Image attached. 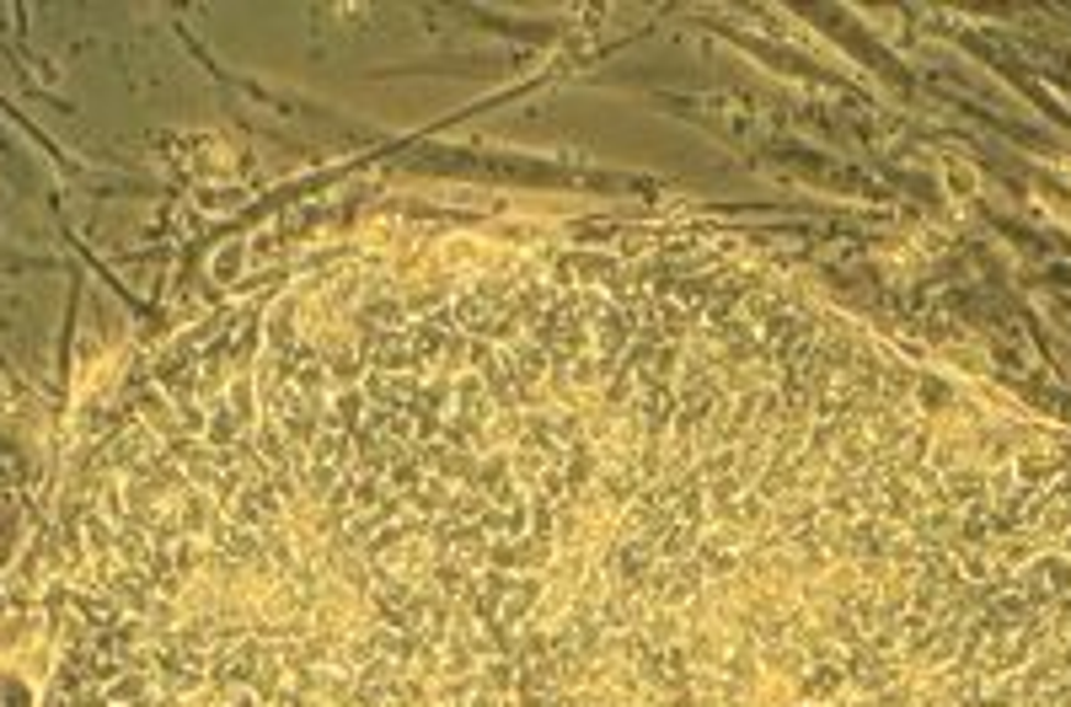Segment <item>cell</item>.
<instances>
[{
	"instance_id": "cell-1",
	"label": "cell",
	"mask_w": 1071,
	"mask_h": 707,
	"mask_svg": "<svg viewBox=\"0 0 1071 707\" xmlns=\"http://www.w3.org/2000/svg\"><path fill=\"white\" fill-rule=\"evenodd\" d=\"M1050 440L697 236H450L182 333L54 707H1071Z\"/></svg>"
}]
</instances>
